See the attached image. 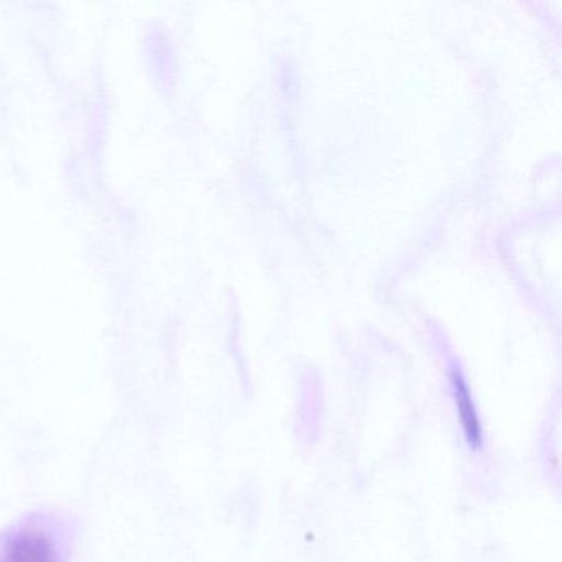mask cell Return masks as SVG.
Returning <instances> with one entry per match:
<instances>
[{
  "mask_svg": "<svg viewBox=\"0 0 562 562\" xmlns=\"http://www.w3.org/2000/svg\"><path fill=\"white\" fill-rule=\"evenodd\" d=\"M0 562H61V559L47 532L25 528L15 531L2 546Z\"/></svg>",
  "mask_w": 562,
  "mask_h": 562,
  "instance_id": "cell-1",
  "label": "cell"
},
{
  "mask_svg": "<svg viewBox=\"0 0 562 562\" xmlns=\"http://www.w3.org/2000/svg\"><path fill=\"white\" fill-rule=\"evenodd\" d=\"M453 394H456L457 411H459L460 424H462L467 442L472 447H480L482 429H480L479 417H476V411L465 384L457 374L453 376Z\"/></svg>",
  "mask_w": 562,
  "mask_h": 562,
  "instance_id": "cell-2",
  "label": "cell"
}]
</instances>
